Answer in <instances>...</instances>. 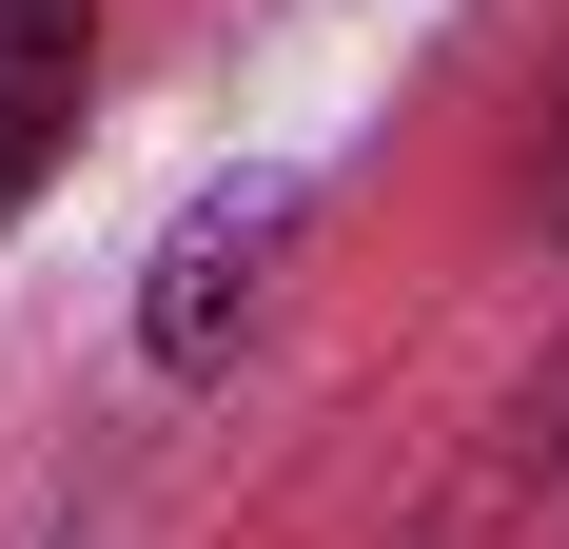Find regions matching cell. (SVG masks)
Wrapping results in <instances>:
<instances>
[{
    "instance_id": "7a4b0ae2",
    "label": "cell",
    "mask_w": 569,
    "mask_h": 549,
    "mask_svg": "<svg viewBox=\"0 0 569 549\" xmlns=\"http://www.w3.org/2000/svg\"><path fill=\"white\" fill-rule=\"evenodd\" d=\"M79 79H99V0H0V217L59 177V138H79Z\"/></svg>"
},
{
    "instance_id": "6da1fadb",
    "label": "cell",
    "mask_w": 569,
    "mask_h": 549,
    "mask_svg": "<svg viewBox=\"0 0 569 549\" xmlns=\"http://www.w3.org/2000/svg\"><path fill=\"white\" fill-rule=\"evenodd\" d=\"M276 256H295V177H236V197H197V217L158 236V295H138L158 373H217L236 333L276 315Z\"/></svg>"
}]
</instances>
